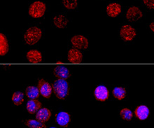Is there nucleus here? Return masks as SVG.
Returning a JSON list of instances; mask_svg holds the SVG:
<instances>
[{"label":"nucleus","mask_w":154,"mask_h":128,"mask_svg":"<svg viewBox=\"0 0 154 128\" xmlns=\"http://www.w3.org/2000/svg\"><path fill=\"white\" fill-rule=\"evenodd\" d=\"M43 36L42 29L37 26L29 27L25 31L23 38L25 43L28 45H33L39 41Z\"/></svg>","instance_id":"obj_1"},{"label":"nucleus","mask_w":154,"mask_h":128,"mask_svg":"<svg viewBox=\"0 0 154 128\" xmlns=\"http://www.w3.org/2000/svg\"><path fill=\"white\" fill-rule=\"evenodd\" d=\"M53 93L57 99L65 100L69 93V86L66 80L57 79L53 84Z\"/></svg>","instance_id":"obj_2"},{"label":"nucleus","mask_w":154,"mask_h":128,"mask_svg":"<svg viewBox=\"0 0 154 128\" xmlns=\"http://www.w3.org/2000/svg\"><path fill=\"white\" fill-rule=\"evenodd\" d=\"M46 4L42 1H35L29 6L28 14L33 19H40L44 16L46 12Z\"/></svg>","instance_id":"obj_3"},{"label":"nucleus","mask_w":154,"mask_h":128,"mask_svg":"<svg viewBox=\"0 0 154 128\" xmlns=\"http://www.w3.org/2000/svg\"><path fill=\"white\" fill-rule=\"evenodd\" d=\"M120 36L125 41H132L137 36V31L130 25H124L121 27L119 31Z\"/></svg>","instance_id":"obj_4"},{"label":"nucleus","mask_w":154,"mask_h":128,"mask_svg":"<svg viewBox=\"0 0 154 128\" xmlns=\"http://www.w3.org/2000/svg\"><path fill=\"white\" fill-rule=\"evenodd\" d=\"M144 16L142 10L137 6H132L128 8L127 11L125 13V18L128 21L130 22H137L142 20Z\"/></svg>","instance_id":"obj_5"},{"label":"nucleus","mask_w":154,"mask_h":128,"mask_svg":"<svg viewBox=\"0 0 154 128\" xmlns=\"http://www.w3.org/2000/svg\"><path fill=\"white\" fill-rule=\"evenodd\" d=\"M70 42L74 48L79 50H86L89 46V40L85 36L75 35L72 37Z\"/></svg>","instance_id":"obj_6"},{"label":"nucleus","mask_w":154,"mask_h":128,"mask_svg":"<svg viewBox=\"0 0 154 128\" xmlns=\"http://www.w3.org/2000/svg\"><path fill=\"white\" fill-rule=\"evenodd\" d=\"M37 86L38 90H39L40 94L42 97L46 98V99H48V98L51 97L53 89V86H51L50 83L45 80L41 79V80H38Z\"/></svg>","instance_id":"obj_7"},{"label":"nucleus","mask_w":154,"mask_h":128,"mask_svg":"<svg viewBox=\"0 0 154 128\" xmlns=\"http://www.w3.org/2000/svg\"><path fill=\"white\" fill-rule=\"evenodd\" d=\"M69 20L67 16L64 13H57L52 18V23L57 29H65L67 27Z\"/></svg>","instance_id":"obj_8"},{"label":"nucleus","mask_w":154,"mask_h":128,"mask_svg":"<svg viewBox=\"0 0 154 128\" xmlns=\"http://www.w3.org/2000/svg\"><path fill=\"white\" fill-rule=\"evenodd\" d=\"M94 95L98 101L105 102L109 97V91L106 86L99 85L94 90Z\"/></svg>","instance_id":"obj_9"},{"label":"nucleus","mask_w":154,"mask_h":128,"mask_svg":"<svg viewBox=\"0 0 154 128\" xmlns=\"http://www.w3.org/2000/svg\"><path fill=\"white\" fill-rule=\"evenodd\" d=\"M55 120L57 124L62 127H67L72 121V117L68 112H60L57 114Z\"/></svg>","instance_id":"obj_10"},{"label":"nucleus","mask_w":154,"mask_h":128,"mask_svg":"<svg viewBox=\"0 0 154 128\" xmlns=\"http://www.w3.org/2000/svg\"><path fill=\"white\" fill-rule=\"evenodd\" d=\"M122 12V6L117 2H112L109 4L106 7V13L108 16L111 18H115L119 16Z\"/></svg>","instance_id":"obj_11"},{"label":"nucleus","mask_w":154,"mask_h":128,"mask_svg":"<svg viewBox=\"0 0 154 128\" xmlns=\"http://www.w3.org/2000/svg\"><path fill=\"white\" fill-rule=\"evenodd\" d=\"M67 58L71 63H81L83 59V55L81 50L76 48H72L68 51Z\"/></svg>","instance_id":"obj_12"},{"label":"nucleus","mask_w":154,"mask_h":128,"mask_svg":"<svg viewBox=\"0 0 154 128\" xmlns=\"http://www.w3.org/2000/svg\"><path fill=\"white\" fill-rule=\"evenodd\" d=\"M134 115L139 120L145 121L149 118L150 115V110L147 106L144 104H141L135 109Z\"/></svg>","instance_id":"obj_13"},{"label":"nucleus","mask_w":154,"mask_h":128,"mask_svg":"<svg viewBox=\"0 0 154 128\" xmlns=\"http://www.w3.org/2000/svg\"><path fill=\"white\" fill-rule=\"evenodd\" d=\"M53 73L57 79L62 80H67L71 75L69 70L63 65L56 66L53 70Z\"/></svg>","instance_id":"obj_14"},{"label":"nucleus","mask_w":154,"mask_h":128,"mask_svg":"<svg viewBox=\"0 0 154 128\" xmlns=\"http://www.w3.org/2000/svg\"><path fill=\"white\" fill-rule=\"evenodd\" d=\"M26 58L29 63H38L43 61V56L42 52L37 50H31L26 54Z\"/></svg>","instance_id":"obj_15"},{"label":"nucleus","mask_w":154,"mask_h":128,"mask_svg":"<svg viewBox=\"0 0 154 128\" xmlns=\"http://www.w3.org/2000/svg\"><path fill=\"white\" fill-rule=\"evenodd\" d=\"M42 108V103L38 99L29 100L26 104V109L29 114H35Z\"/></svg>","instance_id":"obj_16"},{"label":"nucleus","mask_w":154,"mask_h":128,"mask_svg":"<svg viewBox=\"0 0 154 128\" xmlns=\"http://www.w3.org/2000/svg\"><path fill=\"white\" fill-rule=\"evenodd\" d=\"M51 115H52V113L48 108L42 107L36 114V119L42 123H45L50 120Z\"/></svg>","instance_id":"obj_17"},{"label":"nucleus","mask_w":154,"mask_h":128,"mask_svg":"<svg viewBox=\"0 0 154 128\" xmlns=\"http://www.w3.org/2000/svg\"><path fill=\"white\" fill-rule=\"evenodd\" d=\"M9 52V42L4 33H0V55L5 56Z\"/></svg>","instance_id":"obj_18"},{"label":"nucleus","mask_w":154,"mask_h":128,"mask_svg":"<svg viewBox=\"0 0 154 128\" xmlns=\"http://www.w3.org/2000/svg\"><path fill=\"white\" fill-rule=\"evenodd\" d=\"M25 95L29 100H35L38 99L41 94L38 86H29L25 89Z\"/></svg>","instance_id":"obj_19"},{"label":"nucleus","mask_w":154,"mask_h":128,"mask_svg":"<svg viewBox=\"0 0 154 128\" xmlns=\"http://www.w3.org/2000/svg\"><path fill=\"white\" fill-rule=\"evenodd\" d=\"M114 97L118 100H123L126 97L127 95V91L125 87L123 86H116L112 91Z\"/></svg>","instance_id":"obj_20"},{"label":"nucleus","mask_w":154,"mask_h":128,"mask_svg":"<svg viewBox=\"0 0 154 128\" xmlns=\"http://www.w3.org/2000/svg\"><path fill=\"white\" fill-rule=\"evenodd\" d=\"M12 102L14 105L20 106L25 101L24 98V93L21 91H16L12 94L11 96Z\"/></svg>","instance_id":"obj_21"},{"label":"nucleus","mask_w":154,"mask_h":128,"mask_svg":"<svg viewBox=\"0 0 154 128\" xmlns=\"http://www.w3.org/2000/svg\"><path fill=\"white\" fill-rule=\"evenodd\" d=\"M25 125L29 128H46L45 123H42L37 119H27L25 121Z\"/></svg>","instance_id":"obj_22"},{"label":"nucleus","mask_w":154,"mask_h":128,"mask_svg":"<svg viewBox=\"0 0 154 128\" xmlns=\"http://www.w3.org/2000/svg\"><path fill=\"white\" fill-rule=\"evenodd\" d=\"M62 4L65 8L69 10H76L78 8V0H62Z\"/></svg>","instance_id":"obj_23"},{"label":"nucleus","mask_w":154,"mask_h":128,"mask_svg":"<svg viewBox=\"0 0 154 128\" xmlns=\"http://www.w3.org/2000/svg\"><path fill=\"white\" fill-rule=\"evenodd\" d=\"M120 116L123 119L124 121H130L133 118V113L130 109L128 108H123L122 109H121L119 112Z\"/></svg>","instance_id":"obj_24"},{"label":"nucleus","mask_w":154,"mask_h":128,"mask_svg":"<svg viewBox=\"0 0 154 128\" xmlns=\"http://www.w3.org/2000/svg\"><path fill=\"white\" fill-rule=\"evenodd\" d=\"M142 3L147 8L154 10V0H142Z\"/></svg>","instance_id":"obj_25"},{"label":"nucleus","mask_w":154,"mask_h":128,"mask_svg":"<svg viewBox=\"0 0 154 128\" xmlns=\"http://www.w3.org/2000/svg\"><path fill=\"white\" fill-rule=\"evenodd\" d=\"M149 29H150V30L151 31L154 33V20L153 21V22H151L150 23V25H149Z\"/></svg>","instance_id":"obj_26"},{"label":"nucleus","mask_w":154,"mask_h":128,"mask_svg":"<svg viewBox=\"0 0 154 128\" xmlns=\"http://www.w3.org/2000/svg\"><path fill=\"white\" fill-rule=\"evenodd\" d=\"M49 128H57V127H49Z\"/></svg>","instance_id":"obj_27"}]
</instances>
